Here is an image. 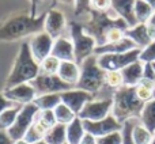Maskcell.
<instances>
[{"instance_id":"cell-4","label":"cell","mask_w":155,"mask_h":144,"mask_svg":"<svg viewBox=\"0 0 155 144\" xmlns=\"http://www.w3.org/2000/svg\"><path fill=\"white\" fill-rule=\"evenodd\" d=\"M143 106H144V103L136 97L135 87L124 86L113 94L112 114L121 124L129 120H139Z\"/></svg>"},{"instance_id":"cell-34","label":"cell","mask_w":155,"mask_h":144,"mask_svg":"<svg viewBox=\"0 0 155 144\" xmlns=\"http://www.w3.org/2000/svg\"><path fill=\"white\" fill-rule=\"evenodd\" d=\"M90 2L91 0H75V5H74V14L76 18H83L88 15L91 11L90 8Z\"/></svg>"},{"instance_id":"cell-1","label":"cell","mask_w":155,"mask_h":144,"mask_svg":"<svg viewBox=\"0 0 155 144\" xmlns=\"http://www.w3.org/2000/svg\"><path fill=\"white\" fill-rule=\"evenodd\" d=\"M45 14H41L40 16H31L30 12L10 15L0 23V42H12V41L23 40L42 31L45 23Z\"/></svg>"},{"instance_id":"cell-42","label":"cell","mask_w":155,"mask_h":144,"mask_svg":"<svg viewBox=\"0 0 155 144\" xmlns=\"http://www.w3.org/2000/svg\"><path fill=\"white\" fill-rule=\"evenodd\" d=\"M143 77L144 79H151L155 80V74H154V65L153 64H144V72H143Z\"/></svg>"},{"instance_id":"cell-32","label":"cell","mask_w":155,"mask_h":144,"mask_svg":"<svg viewBox=\"0 0 155 144\" xmlns=\"http://www.w3.org/2000/svg\"><path fill=\"white\" fill-rule=\"evenodd\" d=\"M60 61L59 59L51 56H48L45 60L40 63V74H45V75H57L59 72V68H60Z\"/></svg>"},{"instance_id":"cell-22","label":"cell","mask_w":155,"mask_h":144,"mask_svg":"<svg viewBox=\"0 0 155 144\" xmlns=\"http://www.w3.org/2000/svg\"><path fill=\"white\" fill-rule=\"evenodd\" d=\"M86 136V129L83 121L76 117L71 124L67 125V143L68 144H80L83 137Z\"/></svg>"},{"instance_id":"cell-28","label":"cell","mask_w":155,"mask_h":144,"mask_svg":"<svg viewBox=\"0 0 155 144\" xmlns=\"http://www.w3.org/2000/svg\"><path fill=\"white\" fill-rule=\"evenodd\" d=\"M53 113H54V118H56V123L57 124H61V125H65L67 126L68 124H71L74 120L78 117L75 113L61 102L60 105H57L56 107L53 109Z\"/></svg>"},{"instance_id":"cell-47","label":"cell","mask_w":155,"mask_h":144,"mask_svg":"<svg viewBox=\"0 0 155 144\" xmlns=\"http://www.w3.org/2000/svg\"><path fill=\"white\" fill-rule=\"evenodd\" d=\"M14 144H30V143H27L25 139H21V140H16V142H14Z\"/></svg>"},{"instance_id":"cell-30","label":"cell","mask_w":155,"mask_h":144,"mask_svg":"<svg viewBox=\"0 0 155 144\" xmlns=\"http://www.w3.org/2000/svg\"><path fill=\"white\" fill-rule=\"evenodd\" d=\"M21 107L19 105H15V106L10 107V109L4 110L3 113H0V131L7 132L11 126L14 125L16 120V116L21 112Z\"/></svg>"},{"instance_id":"cell-36","label":"cell","mask_w":155,"mask_h":144,"mask_svg":"<svg viewBox=\"0 0 155 144\" xmlns=\"http://www.w3.org/2000/svg\"><path fill=\"white\" fill-rule=\"evenodd\" d=\"M125 30L123 27H113L105 35V44H112V42H117V41L123 40L125 37ZM104 44V45H105Z\"/></svg>"},{"instance_id":"cell-7","label":"cell","mask_w":155,"mask_h":144,"mask_svg":"<svg viewBox=\"0 0 155 144\" xmlns=\"http://www.w3.org/2000/svg\"><path fill=\"white\" fill-rule=\"evenodd\" d=\"M38 113V107L34 103L25 105L21 107V112L16 116V120L14 123V125L7 131V135L10 136V139L12 142L21 140L25 137L26 132L30 129V126L34 123V118Z\"/></svg>"},{"instance_id":"cell-35","label":"cell","mask_w":155,"mask_h":144,"mask_svg":"<svg viewBox=\"0 0 155 144\" xmlns=\"http://www.w3.org/2000/svg\"><path fill=\"white\" fill-rule=\"evenodd\" d=\"M35 118L38 121H41L42 124H45L46 126H49V128H52V126H54L57 124L53 110H38Z\"/></svg>"},{"instance_id":"cell-29","label":"cell","mask_w":155,"mask_h":144,"mask_svg":"<svg viewBox=\"0 0 155 144\" xmlns=\"http://www.w3.org/2000/svg\"><path fill=\"white\" fill-rule=\"evenodd\" d=\"M154 8L144 0H135V18L137 23H148Z\"/></svg>"},{"instance_id":"cell-50","label":"cell","mask_w":155,"mask_h":144,"mask_svg":"<svg viewBox=\"0 0 155 144\" xmlns=\"http://www.w3.org/2000/svg\"><path fill=\"white\" fill-rule=\"evenodd\" d=\"M153 144H155V133H154V140H153Z\"/></svg>"},{"instance_id":"cell-25","label":"cell","mask_w":155,"mask_h":144,"mask_svg":"<svg viewBox=\"0 0 155 144\" xmlns=\"http://www.w3.org/2000/svg\"><path fill=\"white\" fill-rule=\"evenodd\" d=\"M44 140L48 144H65L67 143V126L56 124L46 132Z\"/></svg>"},{"instance_id":"cell-19","label":"cell","mask_w":155,"mask_h":144,"mask_svg":"<svg viewBox=\"0 0 155 144\" xmlns=\"http://www.w3.org/2000/svg\"><path fill=\"white\" fill-rule=\"evenodd\" d=\"M137 49L136 45L129 40L128 37H124L123 40L117 41V42L112 44H105L102 46H97L94 54L95 56H101V54H114V53H125V52Z\"/></svg>"},{"instance_id":"cell-21","label":"cell","mask_w":155,"mask_h":144,"mask_svg":"<svg viewBox=\"0 0 155 144\" xmlns=\"http://www.w3.org/2000/svg\"><path fill=\"white\" fill-rule=\"evenodd\" d=\"M143 72H144V63H142L140 60L129 64L128 67H125L121 71L124 79V86L127 87H136L140 83V80L143 79Z\"/></svg>"},{"instance_id":"cell-3","label":"cell","mask_w":155,"mask_h":144,"mask_svg":"<svg viewBox=\"0 0 155 144\" xmlns=\"http://www.w3.org/2000/svg\"><path fill=\"white\" fill-rule=\"evenodd\" d=\"M83 25L86 33L90 34L95 40L97 46H102L105 44V35L113 27H123L128 29L125 22L117 16V14L110 8L106 12H97L91 10L88 15L83 21H80Z\"/></svg>"},{"instance_id":"cell-49","label":"cell","mask_w":155,"mask_h":144,"mask_svg":"<svg viewBox=\"0 0 155 144\" xmlns=\"http://www.w3.org/2000/svg\"><path fill=\"white\" fill-rule=\"evenodd\" d=\"M34 144H48L45 142V140H41V142H37V143H34Z\"/></svg>"},{"instance_id":"cell-52","label":"cell","mask_w":155,"mask_h":144,"mask_svg":"<svg viewBox=\"0 0 155 144\" xmlns=\"http://www.w3.org/2000/svg\"><path fill=\"white\" fill-rule=\"evenodd\" d=\"M65 144H68V143H65Z\"/></svg>"},{"instance_id":"cell-9","label":"cell","mask_w":155,"mask_h":144,"mask_svg":"<svg viewBox=\"0 0 155 144\" xmlns=\"http://www.w3.org/2000/svg\"><path fill=\"white\" fill-rule=\"evenodd\" d=\"M113 98H94L87 102L78 117L83 121H99L112 114Z\"/></svg>"},{"instance_id":"cell-45","label":"cell","mask_w":155,"mask_h":144,"mask_svg":"<svg viewBox=\"0 0 155 144\" xmlns=\"http://www.w3.org/2000/svg\"><path fill=\"white\" fill-rule=\"evenodd\" d=\"M53 3H60V4H64L67 7H72L75 5V0H52Z\"/></svg>"},{"instance_id":"cell-12","label":"cell","mask_w":155,"mask_h":144,"mask_svg":"<svg viewBox=\"0 0 155 144\" xmlns=\"http://www.w3.org/2000/svg\"><path fill=\"white\" fill-rule=\"evenodd\" d=\"M68 30L67 16L63 11L52 7L45 14V23H44V31L48 33L53 40L65 35V31Z\"/></svg>"},{"instance_id":"cell-39","label":"cell","mask_w":155,"mask_h":144,"mask_svg":"<svg viewBox=\"0 0 155 144\" xmlns=\"http://www.w3.org/2000/svg\"><path fill=\"white\" fill-rule=\"evenodd\" d=\"M136 120H129L127 123H124L123 126V144H135L134 140H132L131 136V132H132V126H134V123Z\"/></svg>"},{"instance_id":"cell-40","label":"cell","mask_w":155,"mask_h":144,"mask_svg":"<svg viewBox=\"0 0 155 144\" xmlns=\"http://www.w3.org/2000/svg\"><path fill=\"white\" fill-rule=\"evenodd\" d=\"M30 2V15L31 16H40L41 14H45L42 10V5L46 3V0H29Z\"/></svg>"},{"instance_id":"cell-48","label":"cell","mask_w":155,"mask_h":144,"mask_svg":"<svg viewBox=\"0 0 155 144\" xmlns=\"http://www.w3.org/2000/svg\"><path fill=\"white\" fill-rule=\"evenodd\" d=\"M144 2H146V3H148V4H150L151 7H153L154 10H155V0H144Z\"/></svg>"},{"instance_id":"cell-37","label":"cell","mask_w":155,"mask_h":144,"mask_svg":"<svg viewBox=\"0 0 155 144\" xmlns=\"http://www.w3.org/2000/svg\"><path fill=\"white\" fill-rule=\"evenodd\" d=\"M97 142L98 144H123V132H114L104 137H98Z\"/></svg>"},{"instance_id":"cell-11","label":"cell","mask_w":155,"mask_h":144,"mask_svg":"<svg viewBox=\"0 0 155 144\" xmlns=\"http://www.w3.org/2000/svg\"><path fill=\"white\" fill-rule=\"evenodd\" d=\"M83 125H84L86 133L98 139V137H104L106 135L114 133V132H121L124 124L118 123L117 118L113 114H110L106 118L99 121H83Z\"/></svg>"},{"instance_id":"cell-33","label":"cell","mask_w":155,"mask_h":144,"mask_svg":"<svg viewBox=\"0 0 155 144\" xmlns=\"http://www.w3.org/2000/svg\"><path fill=\"white\" fill-rule=\"evenodd\" d=\"M139 60L144 64H154L155 63V38L148 44L146 48L140 49V56Z\"/></svg>"},{"instance_id":"cell-17","label":"cell","mask_w":155,"mask_h":144,"mask_svg":"<svg viewBox=\"0 0 155 144\" xmlns=\"http://www.w3.org/2000/svg\"><path fill=\"white\" fill-rule=\"evenodd\" d=\"M52 56L59 59L60 61H75V52L74 45L68 34L61 35L53 41L52 46Z\"/></svg>"},{"instance_id":"cell-26","label":"cell","mask_w":155,"mask_h":144,"mask_svg":"<svg viewBox=\"0 0 155 144\" xmlns=\"http://www.w3.org/2000/svg\"><path fill=\"white\" fill-rule=\"evenodd\" d=\"M33 103L38 107V110H53L57 105L61 103V95L60 94H44L37 95Z\"/></svg>"},{"instance_id":"cell-38","label":"cell","mask_w":155,"mask_h":144,"mask_svg":"<svg viewBox=\"0 0 155 144\" xmlns=\"http://www.w3.org/2000/svg\"><path fill=\"white\" fill-rule=\"evenodd\" d=\"M90 8L97 12H106L112 8V0H91Z\"/></svg>"},{"instance_id":"cell-2","label":"cell","mask_w":155,"mask_h":144,"mask_svg":"<svg viewBox=\"0 0 155 144\" xmlns=\"http://www.w3.org/2000/svg\"><path fill=\"white\" fill-rule=\"evenodd\" d=\"M40 75V64L34 60L31 52H30L27 41L21 44L15 60H14L12 68L5 79V87H12L22 83H30L33 79Z\"/></svg>"},{"instance_id":"cell-18","label":"cell","mask_w":155,"mask_h":144,"mask_svg":"<svg viewBox=\"0 0 155 144\" xmlns=\"http://www.w3.org/2000/svg\"><path fill=\"white\" fill-rule=\"evenodd\" d=\"M112 10L128 27L137 25L135 18V0H112Z\"/></svg>"},{"instance_id":"cell-13","label":"cell","mask_w":155,"mask_h":144,"mask_svg":"<svg viewBox=\"0 0 155 144\" xmlns=\"http://www.w3.org/2000/svg\"><path fill=\"white\" fill-rule=\"evenodd\" d=\"M53 41H54L53 38H52L48 33L44 31V30L37 33V34H34L33 37H30V40L27 41L30 52H31L33 57H34V60L38 64H40L42 60H45L48 56H51Z\"/></svg>"},{"instance_id":"cell-8","label":"cell","mask_w":155,"mask_h":144,"mask_svg":"<svg viewBox=\"0 0 155 144\" xmlns=\"http://www.w3.org/2000/svg\"><path fill=\"white\" fill-rule=\"evenodd\" d=\"M140 56V49L125 52V53H114V54H101L97 56L99 67L104 71H123L129 64L137 61Z\"/></svg>"},{"instance_id":"cell-16","label":"cell","mask_w":155,"mask_h":144,"mask_svg":"<svg viewBox=\"0 0 155 144\" xmlns=\"http://www.w3.org/2000/svg\"><path fill=\"white\" fill-rule=\"evenodd\" d=\"M125 37H128L137 49H143L154 40L155 34L150 30L147 23H137L125 30Z\"/></svg>"},{"instance_id":"cell-27","label":"cell","mask_w":155,"mask_h":144,"mask_svg":"<svg viewBox=\"0 0 155 144\" xmlns=\"http://www.w3.org/2000/svg\"><path fill=\"white\" fill-rule=\"evenodd\" d=\"M139 121L147 129H150L153 133H155V99L144 103L142 113H140Z\"/></svg>"},{"instance_id":"cell-15","label":"cell","mask_w":155,"mask_h":144,"mask_svg":"<svg viewBox=\"0 0 155 144\" xmlns=\"http://www.w3.org/2000/svg\"><path fill=\"white\" fill-rule=\"evenodd\" d=\"M61 95V102L64 105H67L76 116H79V113L82 112V109L86 106V103L94 99V95L84 90H80V88H71L67 90L64 93L60 94Z\"/></svg>"},{"instance_id":"cell-6","label":"cell","mask_w":155,"mask_h":144,"mask_svg":"<svg viewBox=\"0 0 155 144\" xmlns=\"http://www.w3.org/2000/svg\"><path fill=\"white\" fill-rule=\"evenodd\" d=\"M68 37L71 38L75 52V61L82 64L87 57L93 56L97 48V42L90 34H87L83 25L78 21L68 22Z\"/></svg>"},{"instance_id":"cell-20","label":"cell","mask_w":155,"mask_h":144,"mask_svg":"<svg viewBox=\"0 0 155 144\" xmlns=\"http://www.w3.org/2000/svg\"><path fill=\"white\" fill-rule=\"evenodd\" d=\"M57 76L71 87H76L80 77V65L76 61H61Z\"/></svg>"},{"instance_id":"cell-46","label":"cell","mask_w":155,"mask_h":144,"mask_svg":"<svg viewBox=\"0 0 155 144\" xmlns=\"http://www.w3.org/2000/svg\"><path fill=\"white\" fill-rule=\"evenodd\" d=\"M148 27H150V30L155 34V10H154V12H153V15H151V18H150V21H148Z\"/></svg>"},{"instance_id":"cell-14","label":"cell","mask_w":155,"mask_h":144,"mask_svg":"<svg viewBox=\"0 0 155 144\" xmlns=\"http://www.w3.org/2000/svg\"><path fill=\"white\" fill-rule=\"evenodd\" d=\"M3 94L14 105H19V106L33 103L34 99L37 98V93H35L34 87L30 83H22V84H16L12 86V87L4 88Z\"/></svg>"},{"instance_id":"cell-44","label":"cell","mask_w":155,"mask_h":144,"mask_svg":"<svg viewBox=\"0 0 155 144\" xmlns=\"http://www.w3.org/2000/svg\"><path fill=\"white\" fill-rule=\"evenodd\" d=\"M80 144H98V142H97V137H94V136H91V135L86 133V136L83 137V140H82V143H80Z\"/></svg>"},{"instance_id":"cell-43","label":"cell","mask_w":155,"mask_h":144,"mask_svg":"<svg viewBox=\"0 0 155 144\" xmlns=\"http://www.w3.org/2000/svg\"><path fill=\"white\" fill-rule=\"evenodd\" d=\"M0 144H14V142L10 139V136L7 135V132L0 131Z\"/></svg>"},{"instance_id":"cell-23","label":"cell","mask_w":155,"mask_h":144,"mask_svg":"<svg viewBox=\"0 0 155 144\" xmlns=\"http://www.w3.org/2000/svg\"><path fill=\"white\" fill-rule=\"evenodd\" d=\"M131 136L135 144H153L154 140V133L150 129L146 128L139 120H136L134 123Z\"/></svg>"},{"instance_id":"cell-41","label":"cell","mask_w":155,"mask_h":144,"mask_svg":"<svg viewBox=\"0 0 155 144\" xmlns=\"http://www.w3.org/2000/svg\"><path fill=\"white\" fill-rule=\"evenodd\" d=\"M12 106H15V105H14L10 99H7V97H5L4 94L0 93V113H3L4 110L10 109V107H12Z\"/></svg>"},{"instance_id":"cell-10","label":"cell","mask_w":155,"mask_h":144,"mask_svg":"<svg viewBox=\"0 0 155 144\" xmlns=\"http://www.w3.org/2000/svg\"><path fill=\"white\" fill-rule=\"evenodd\" d=\"M30 84L34 87L37 95H44V94H61L67 90H71L70 84L64 83L57 75H45L40 74L35 79L30 82Z\"/></svg>"},{"instance_id":"cell-24","label":"cell","mask_w":155,"mask_h":144,"mask_svg":"<svg viewBox=\"0 0 155 144\" xmlns=\"http://www.w3.org/2000/svg\"><path fill=\"white\" fill-rule=\"evenodd\" d=\"M49 129H51L49 126H46L45 124H42L41 121H38L37 118H34V123H33V125L30 126L29 131L26 132L23 139L30 144L41 142V140H44V137H45L46 132H48Z\"/></svg>"},{"instance_id":"cell-51","label":"cell","mask_w":155,"mask_h":144,"mask_svg":"<svg viewBox=\"0 0 155 144\" xmlns=\"http://www.w3.org/2000/svg\"><path fill=\"white\" fill-rule=\"evenodd\" d=\"M153 65H154V74H155V63H154V64H153Z\"/></svg>"},{"instance_id":"cell-31","label":"cell","mask_w":155,"mask_h":144,"mask_svg":"<svg viewBox=\"0 0 155 144\" xmlns=\"http://www.w3.org/2000/svg\"><path fill=\"white\" fill-rule=\"evenodd\" d=\"M105 87L112 91H117L124 87V79L121 71H105Z\"/></svg>"},{"instance_id":"cell-5","label":"cell","mask_w":155,"mask_h":144,"mask_svg":"<svg viewBox=\"0 0 155 144\" xmlns=\"http://www.w3.org/2000/svg\"><path fill=\"white\" fill-rule=\"evenodd\" d=\"M80 65V77L76 88L84 90L87 93L97 95L105 87V71L99 67L97 56L87 57Z\"/></svg>"}]
</instances>
